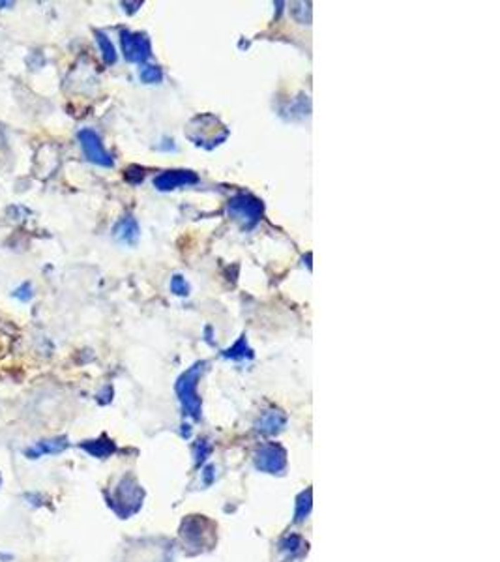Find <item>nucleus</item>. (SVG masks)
Returning <instances> with one entry per match:
<instances>
[{"label": "nucleus", "mask_w": 500, "mask_h": 562, "mask_svg": "<svg viewBox=\"0 0 500 562\" xmlns=\"http://www.w3.org/2000/svg\"><path fill=\"white\" fill-rule=\"evenodd\" d=\"M186 135L189 141H193L197 146L203 148H216L229 137V129L214 115H200L195 117L186 128Z\"/></svg>", "instance_id": "f257e3e1"}, {"label": "nucleus", "mask_w": 500, "mask_h": 562, "mask_svg": "<svg viewBox=\"0 0 500 562\" xmlns=\"http://www.w3.org/2000/svg\"><path fill=\"white\" fill-rule=\"evenodd\" d=\"M205 368L206 362H197L186 373H182V377L178 378L177 383V394L180 403H182L184 414H188L193 420L200 418V397L197 394V384H199V378Z\"/></svg>", "instance_id": "f03ea898"}, {"label": "nucleus", "mask_w": 500, "mask_h": 562, "mask_svg": "<svg viewBox=\"0 0 500 562\" xmlns=\"http://www.w3.org/2000/svg\"><path fill=\"white\" fill-rule=\"evenodd\" d=\"M227 212L234 222L240 223V227L244 231H251L257 223L261 222L262 214H264V205H262L261 199H257L251 193H238L229 199Z\"/></svg>", "instance_id": "7ed1b4c3"}, {"label": "nucleus", "mask_w": 500, "mask_h": 562, "mask_svg": "<svg viewBox=\"0 0 500 562\" xmlns=\"http://www.w3.org/2000/svg\"><path fill=\"white\" fill-rule=\"evenodd\" d=\"M141 504H143V490L134 478H124L111 499V506L115 508V512L122 518H128L139 510Z\"/></svg>", "instance_id": "20e7f679"}, {"label": "nucleus", "mask_w": 500, "mask_h": 562, "mask_svg": "<svg viewBox=\"0 0 500 562\" xmlns=\"http://www.w3.org/2000/svg\"><path fill=\"white\" fill-rule=\"evenodd\" d=\"M120 45H122L124 58L134 64H145L152 56V44L146 34L122 30Z\"/></svg>", "instance_id": "39448f33"}, {"label": "nucleus", "mask_w": 500, "mask_h": 562, "mask_svg": "<svg viewBox=\"0 0 500 562\" xmlns=\"http://www.w3.org/2000/svg\"><path fill=\"white\" fill-rule=\"evenodd\" d=\"M77 139L79 143H81L84 158H86L90 163L100 165V167H113V165H115L113 156L105 151V146H103V143H101L100 139V135L96 134L94 129L89 128L81 129L77 134Z\"/></svg>", "instance_id": "423d86ee"}, {"label": "nucleus", "mask_w": 500, "mask_h": 562, "mask_svg": "<svg viewBox=\"0 0 500 562\" xmlns=\"http://www.w3.org/2000/svg\"><path fill=\"white\" fill-rule=\"evenodd\" d=\"M206 527H210V521H206L205 518H189L188 521H184L182 538L195 551H200L212 542V530H206Z\"/></svg>", "instance_id": "0eeeda50"}, {"label": "nucleus", "mask_w": 500, "mask_h": 562, "mask_svg": "<svg viewBox=\"0 0 500 562\" xmlns=\"http://www.w3.org/2000/svg\"><path fill=\"white\" fill-rule=\"evenodd\" d=\"M257 468H261L264 473H281L287 465V452L276 442L264 445L261 450L257 452L255 456Z\"/></svg>", "instance_id": "6e6552de"}, {"label": "nucleus", "mask_w": 500, "mask_h": 562, "mask_svg": "<svg viewBox=\"0 0 500 562\" xmlns=\"http://www.w3.org/2000/svg\"><path fill=\"white\" fill-rule=\"evenodd\" d=\"M199 182V177L193 171H186V169H172L165 173L158 174L154 179V188L160 191H171V189L184 188V186H193Z\"/></svg>", "instance_id": "1a4fd4ad"}, {"label": "nucleus", "mask_w": 500, "mask_h": 562, "mask_svg": "<svg viewBox=\"0 0 500 562\" xmlns=\"http://www.w3.org/2000/svg\"><path fill=\"white\" fill-rule=\"evenodd\" d=\"M113 234H115V238H117L118 242L134 245L135 242L139 240V223H137V219L132 216L122 217V219L115 225V229H113Z\"/></svg>", "instance_id": "9d476101"}, {"label": "nucleus", "mask_w": 500, "mask_h": 562, "mask_svg": "<svg viewBox=\"0 0 500 562\" xmlns=\"http://www.w3.org/2000/svg\"><path fill=\"white\" fill-rule=\"evenodd\" d=\"M285 422H287V418H285L283 412L268 411V412H264L261 420H259V423H257V429H259L261 433L276 435L285 428Z\"/></svg>", "instance_id": "9b49d317"}, {"label": "nucleus", "mask_w": 500, "mask_h": 562, "mask_svg": "<svg viewBox=\"0 0 500 562\" xmlns=\"http://www.w3.org/2000/svg\"><path fill=\"white\" fill-rule=\"evenodd\" d=\"M66 446H68L66 439L41 440V442H38V445L34 446V448L27 450V456L32 457V459H38V457H41L44 454L45 456H49V454H60V452L64 450Z\"/></svg>", "instance_id": "f8f14e48"}, {"label": "nucleus", "mask_w": 500, "mask_h": 562, "mask_svg": "<svg viewBox=\"0 0 500 562\" xmlns=\"http://www.w3.org/2000/svg\"><path fill=\"white\" fill-rule=\"evenodd\" d=\"M81 446H83L84 452H89L90 456L94 457H107L115 452V445L109 439H105V437L98 440H86Z\"/></svg>", "instance_id": "ddd939ff"}, {"label": "nucleus", "mask_w": 500, "mask_h": 562, "mask_svg": "<svg viewBox=\"0 0 500 562\" xmlns=\"http://www.w3.org/2000/svg\"><path fill=\"white\" fill-rule=\"evenodd\" d=\"M96 41H98V47H100L101 51V56H103V62L105 64H115L118 58L117 55V49H115V45H113V41L109 39V36H107L105 32H101V30H96Z\"/></svg>", "instance_id": "4468645a"}, {"label": "nucleus", "mask_w": 500, "mask_h": 562, "mask_svg": "<svg viewBox=\"0 0 500 562\" xmlns=\"http://www.w3.org/2000/svg\"><path fill=\"white\" fill-rule=\"evenodd\" d=\"M223 357L231 358V360H250V358H253V351H251L250 345H248L245 336H242L231 349L223 351Z\"/></svg>", "instance_id": "2eb2a0df"}, {"label": "nucleus", "mask_w": 500, "mask_h": 562, "mask_svg": "<svg viewBox=\"0 0 500 562\" xmlns=\"http://www.w3.org/2000/svg\"><path fill=\"white\" fill-rule=\"evenodd\" d=\"M139 77L143 83L156 84V83H162L163 72H162V68H158V66H143V70H141V73H139Z\"/></svg>", "instance_id": "dca6fc26"}, {"label": "nucleus", "mask_w": 500, "mask_h": 562, "mask_svg": "<svg viewBox=\"0 0 500 562\" xmlns=\"http://www.w3.org/2000/svg\"><path fill=\"white\" fill-rule=\"evenodd\" d=\"M281 551L289 553L290 557H295L296 553H300L302 549H304V540H302L300 536H287L283 542H281Z\"/></svg>", "instance_id": "f3484780"}, {"label": "nucleus", "mask_w": 500, "mask_h": 562, "mask_svg": "<svg viewBox=\"0 0 500 562\" xmlns=\"http://www.w3.org/2000/svg\"><path fill=\"white\" fill-rule=\"evenodd\" d=\"M309 508H312V491L302 493L300 499H298V508H296V521H298V523L304 521V518H306L307 512H309Z\"/></svg>", "instance_id": "a211bd4d"}, {"label": "nucleus", "mask_w": 500, "mask_h": 562, "mask_svg": "<svg viewBox=\"0 0 500 562\" xmlns=\"http://www.w3.org/2000/svg\"><path fill=\"white\" fill-rule=\"evenodd\" d=\"M171 293L177 296H188L189 295V285L182 276H172L171 279Z\"/></svg>", "instance_id": "6ab92c4d"}, {"label": "nucleus", "mask_w": 500, "mask_h": 562, "mask_svg": "<svg viewBox=\"0 0 500 562\" xmlns=\"http://www.w3.org/2000/svg\"><path fill=\"white\" fill-rule=\"evenodd\" d=\"M13 296H15L17 300H21V302L32 300V296H34L32 285L28 283V281H25V283L19 285V287H17V289L13 290Z\"/></svg>", "instance_id": "aec40b11"}, {"label": "nucleus", "mask_w": 500, "mask_h": 562, "mask_svg": "<svg viewBox=\"0 0 500 562\" xmlns=\"http://www.w3.org/2000/svg\"><path fill=\"white\" fill-rule=\"evenodd\" d=\"M210 452H212L210 442H208V440H199V445H197V450H195V461L203 463L206 459V457L210 456Z\"/></svg>", "instance_id": "412c9836"}, {"label": "nucleus", "mask_w": 500, "mask_h": 562, "mask_svg": "<svg viewBox=\"0 0 500 562\" xmlns=\"http://www.w3.org/2000/svg\"><path fill=\"white\" fill-rule=\"evenodd\" d=\"M143 177H145V174H143V169L135 167V165L126 171V180L132 182V184H139V182H143Z\"/></svg>", "instance_id": "4be33fe9"}, {"label": "nucleus", "mask_w": 500, "mask_h": 562, "mask_svg": "<svg viewBox=\"0 0 500 562\" xmlns=\"http://www.w3.org/2000/svg\"><path fill=\"white\" fill-rule=\"evenodd\" d=\"M158 148H160V151H177V146H174V141H169V139H165L163 141V145H158Z\"/></svg>", "instance_id": "5701e85b"}, {"label": "nucleus", "mask_w": 500, "mask_h": 562, "mask_svg": "<svg viewBox=\"0 0 500 562\" xmlns=\"http://www.w3.org/2000/svg\"><path fill=\"white\" fill-rule=\"evenodd\" d=\"M2 6H13V2H0V8H2Z\"/></svg>", "instance_id": "b1692460"}]
</instances>
